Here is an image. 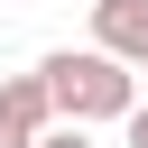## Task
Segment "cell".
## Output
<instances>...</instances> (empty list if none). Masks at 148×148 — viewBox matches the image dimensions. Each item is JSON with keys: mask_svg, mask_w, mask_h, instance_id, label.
I'll return each mask as SVG.
<instances>
[{"mask_svg": "<svg viewBox=\"0 0 148 148\" xmlns=\"http://www.w3.org/2000/svg\"><path fill=\"white\" fill-rule=\"evenodd\" d=\"M92 46H111L120 65L148 74V0H92Z\"/></svg>", "mask_w": 148, "mask_h": 148, "instance_id": "obj_3", "label": "cell"}, {"mask_svg": "<svg viewBox=\"0 0 148 148\" xmlns=\"http://www.w3.org/2000/svg\"><path fill=\"white\" fill-rule=\"evenodd\" d=\"M56 120L65 111H56V83L46 74H0V148H37Z\"/></svg>", "mask_w": 148, "mask_h": 148, "instance_id": "obj_2", "label": "cell"}, {"mask_svg": "<svg viewBox=\"0 0 148 148\" xmlns=\"http://www.w3.org/2000/svg\"><path fill=\"white\" fill-rule=\"evenodd\" d=\"M46 83H56V111L65 120H130L139 111V65H120L111 46H56L46 65H37Z\"/></svg>", "mask_w": 148, "mask_h": 148, "instance_id": "obj_1", "label": "cell"}, {"mask_svg": "<svg viewBox=\"0 0 148 148\" xmlns=\"http://www.w3.org/2000/svg\"><path fill=\"white\" fill-rule=\"evenodd\" d=\"M120 130H130V148H148V102H139V111H130Z\"/></svg>", "mask_w": 148, "mask_h": 148, "instance_id": "obj_5", "label": "cell"}, {"mask_svg": "<svg viewBox=\"0 0 148 148\" xmlns=\"http://www.w3.org/2000/svg\"><path fill=\"white\" fill-rule=\"evenodd\" d=\"M37 148H92V130H83V120H56V130H46Z\"/></svg>", "mask_w": 148, "mask_h": 148, "instance_id": "obj_4", "label": "cell"}]
</instances>
